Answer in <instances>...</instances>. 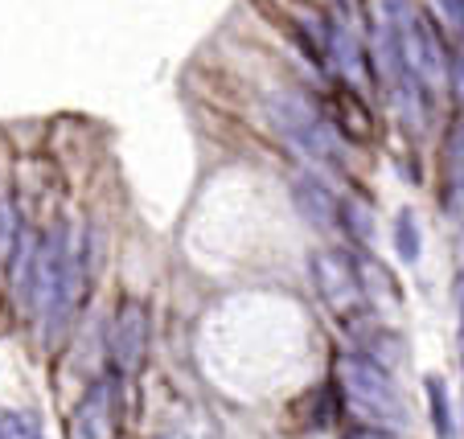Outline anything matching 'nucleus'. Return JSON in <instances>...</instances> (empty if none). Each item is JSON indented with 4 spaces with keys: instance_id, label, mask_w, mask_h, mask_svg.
<instances>
[{
    "instance_id": "9d476101",
    "label": "nucleus",
    "mask_w": 464,
    "mask_h": 439,
    "mask_svg": "<svg viewBox=\"0 0 464 439\" xmlns=\"http://www.w3.org/2000/svg\"><path fill=\"white\" fill-rule=\"evenodd\" d=\"M342 230H350L353 243L370 246V238H374V214H370V205H358V202H342V222H337Z\"/></svg>"
},
{
    "instance_id": "6e6552de",
    "label": "nucleus",
    "mask_w": 464,
    "mask_h": 439,
    "mask_svg": "<svg viewBox=\"0 0 464 439\" xmlns=\"http://www.w3.org/2000/svg\"><path fill=\"white\" fill-rule=\"evenodd\" d=\"M334 128L353 136V140H370V132H374V119H370L366 103L353 91H337L334 95Z\"/></svg>"
},
{
    "instance_id": "ddd939ff",
    "label": "nucleus",
    "mask_w": 464,
    "mask_h": 439,
    "mask_svg": "<svg viewBox=\"0 0 464 439\" xmlns=\"http://www.w3.org/2000/svg\"><path fill=\"white\" fill-rule=\"evenodd\" d=\"M436 5H444L452 25H456V33H464V0H436Z\"/></svg>"
},
{
    "instance_id": "0eeeda50",
    "label": "nucleus",
    "mask_w": 464,
    "mask_h": 439,
    "mask_svg": "<svg viewBox=\"0 0 464 439\" xmlns=\"http://www.w3.org/2000/svg\"><path fill=\"white\" fill-rule=\"evenodd\" d=\"M292 202H296V210L321 230L342 222V202H337L334 189L321 185L316 177H296V181H292Z\"/></svg>"
},
{
    "instance_id": "2eb2a0df",
    "label": "nucleus",
    "mask_w": 464,
    "mask_h": 439,
    "mask_svg": "<svg viewBox=\"0 0 464 439\" xmlns=\"http://www.w3.org/2000/svg\"><path fill=\"white\" fill-rule=\"evenodd\" d=\"M345 439H386V435H378L374 427H362V431H350V435H345Z\"/></svg>"
},
{
    "instance_id": "4468645a",
    "label": "nucleus",
    "mask_w": 464,
    "mask_h": 439,
    "mask_svg": "<svg viewBox=\"0 0 464 439\" xmlns=\"http://www.w3.org/2000/svg\"><path fill=\"white\" fill-rule=\"evenodd\" d=\"M456 308H460V329H464V272L456 280Z\"/></svg>"
},
{
    "instance_id": "39448f33",
    "label": "nucleus",
    "mask_w": 464,
    "mask_h": 439,
    "mask_svg": "<svg viewBox=\"0 0 464 439\" xmlns=\"http://www.w3.org/2000/svg\"><path fill=\"white\" fill-rule=\"evenodd\" d=\"M120 431V382L103 378L74 403L66 435L71 439H115Z\"/></svg>"
},
{
    "instance_id": "1a4fd4ad",
    "label": "nucleus",
    "mask_w": 464,
    "mask_h": 439,
    "mask_svg": "<svg viewBox=\"0 0 464 439\" xmlns=\"http://www.w3.org/2000/svg\"><path fill=\"white\" fill-rule=\"evenodd\" d=\"M394 251H399V259L403 263H415L423 251V234H420V222H415L411 210H403L399 218H394Z\"/></svg>"
},
{
    "instance_id": "f8f14e48",
    "label": "nucleus",
    "mask_w": 464,
    "mask_h": 439,
    "mask_svg": "<svg viewBox=\"0 0 464 439\" xmlns=\"http://www.w3.org/2000/svg\"><path fill=\"white\" fill-rule=\"evenodd\" d=\"M34 431H29V423L21 419V415L13 411H0V439H29Z\"/></svg>"
},
{
    "instance_id": "f257e3e1",
    "label": "nucleus",
    "mask_w": 464,
    "mask_h": 439,
    "mask_svg": "<svg viewBox=\"0 0 464 439\" xmlns=\"http://www.w3.org/2000/svg\"><path fill=\"white\" fill-rule=\"evenodd\" d=\"M313 283H316V296L324 300V308L334 312L342 325H350L358 312H366V288H362V272L345 251L337 246H324L313 255Z\"/></svg>"
},
{
    "instance_id": "7ed1b4c3",
    "label": "nucleus",
    "mask_w": 464,
    "mask_h": 439,
    "mask_svg": "<svg viewBox=\"0 0 464 439\" xmlns=\"http://www.w3.org/2000/svg\"><path fill=\"white\" fill-rule=\"evenodd\" d=\"M149 337H152L149 304L144 300H123L111 320V337H107L111 366L120 378H136L144 369V361H149Z\"/></svg>"
},
{
    "instance_id": "9b49d317",
    "label": "nucleus",
    "mask_w": 464,
    "mask_h": 439,
    "mask_svg": "<svg viewBox=\"0 0 464 439\" xmlns=\"http://www.w3.org/2000/svg\"><path fill=\"white\" fill-rule=\"evenodd\" d=\"M428 403H431V423H436L440 435H452V415H448V390H444V378L431 374L428 378Z\"/></svg>"
},
{
    "instance_id": "20e7f679",
    "label": "nucleus",
    "mask_w": 464,
    "mask_h": 439,
    "mask_svg": "<svg viewBox=\"0 0 464 439\" xmlns=\"http://www.w3.org/2000/svg\"><path fill=\"white\" fill-rule=\"evenodd\" d=\"M272 115H276V128H280L292 144H300L304 152H313V157H321V160H334V165L342 160V152H337V144H334V123L321 119L304 99H296V95L272 99Z\"/></svg>"
},
{
    "instance_id": "f03ea898",
    "label": "nucleus",
    "mask_w": 464,
    "mask_h": 439,
    "mask_svg": "<svg viewBox=\"0 0 464 439\" xmlns=\"http://www.w3.org/2000/svg\"><path fill=\"white\" fill-rule=\"evenodd\" d=\"M337 387L353 406H362L374 419H386L394 411V382L370 353H342L337 358Z\"/></svg>"
},
{
    "instance_id": "423d86ee",
    "label": "nucleus",
    "mask_w": 464,
    "mask_h": 439,
    "mask_svg": "<svg viewBox=\"0 0 464 439\" xmlns=\"http://www.w3.org/2000/svg\"><path fill=\"white\" fill-rule=\"evenodd\" d=\"M87 291H91V238H82L71 255H66V263H62L58 288H53L50 308H45V317H50V333L71 329V320H74V312L82 308Z\"/></svg>"
}]
</instances>
